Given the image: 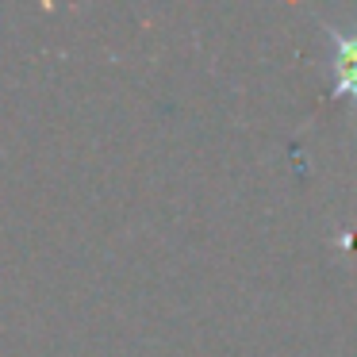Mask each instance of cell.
<instances>
[{
  "label": "cell",
  "instance_id": "obj_1",
  "mask_svg": "<svg viewBox=\"0 0 357 357\" xmlns=\"http://www.w3.org/2000/svg\"><path fill=\"white\" fill-rule=\"evenodd\" d=\"M338 89L342 96H357V35H349V39H338Z\"/></svg>",
  "mask_w": 357,
  "mask_h": 357
}]
</instances>
